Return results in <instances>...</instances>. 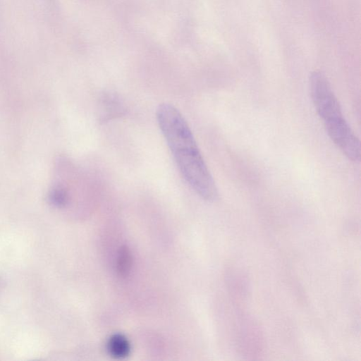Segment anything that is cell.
I'll list each match as a JSON object with an SVG mask.
<instances>
[{
  "mask_svg": "<svg viewBox=\"0 0 361 361\" xmlns=\"http://www.w3.org/2000/svg\"><path fill=\"white\" fill-rule=\"evenodd\" d=\"M107 350L110 355L116 359L127 357L130 351L128 339L122 334H114L108 340Z\"/></svg>",
  "mask_w": 361,
  "mask_h": 361,
  "instance_id": "cell-5",
  "label": "cell"
},
{
  "mask_svg": "<svg viewBox=\"0 0 361 361\" xmlns=\"http://www.w3.org/2000/svg\"><path fill=\"white\" fill-rule=\"evenodd\" d=\"M324 124L328 135L338 148L349 159L359 161L361 157L360 140L345 118Z\"/></svg>",
  "mask_w": 361,
  "mask_h": 361,
  "instance_id": "cell-3",
  "label": "cell"
},
{
  "mask_svg": "<svg viewBox=\"0 0 361 361\" xmlns=\"http://www.w3.org/2000/svg\"><path fill=\"white\" fill-rule=\"evenodd\" d=\"M100 110V120L106 121L123 115L125 107L116 94L105 93L101 98Z\"/></svg>",
  "mask_w": 361,
  "mask_h": 361,
  "instance_id": "cell-4",
  "label": "cell"
},
{
  "mask_svg": "<svg viewBox=\"0 0 361 361\" xmlns=\"http://www.w3.org/2000/svg\"><path fill=\"white\" fill-rule=\"evenodd\" d=\"M309 83L312 102L324 123L343 118L340 104L326 76L314 71Z\"/></svg>",
  "mask_w": 361,
  "mask_h": 361,
  "instance_id": "cell-2",
  "label": "cell"
},
{
  "mask_svg": "<svg viewBox=\"0 0 361 361\" xmlns=\"http://www.w3.org/2000/svg\"><path fill=\"white\" fill-rule=\"evenodd\" d=\"M132 267V252L128 246H121L118 252L116 262V269L117 274L121 277H126L130 274Z\"/></svg>",
  "mask_w": 361,
  "mask_h": 361,
  "instance_id": "cell-6",
  "label": "cell"
},
{
  "mask_svg": "<svg viewBox=\"0 0 361 361\" xmlns=\"http://www.w3.org/2000/svg\"><path fill=\"white\" fill-rule=\"evenodd\" d=\"M157 118L187 183L204 200H214L217 188L184 117L173 105L161 104L157 109Z\"/></svg>",
  "mask_w": 361,
  "mask_h": 361,
  "instance_id": "cell-1",
  "label": "cell"
},
{
  "mask_svg": "<svg viewBox=\"0 0 361 361\" xmlns=\"http://www.w3.org/2000/svg\"><path fill=\"white\" fill-rule=\"evenodd\" d=\"M48 199L53 206L62 208L68 204L70 197L68 190L63 185H57L50 190Z\"/></svg>",
  "mask_w": 361,
  "mask_h": 361,
  "instance_id": "cell-7",
  "label": "cell"
}]
</instances>
